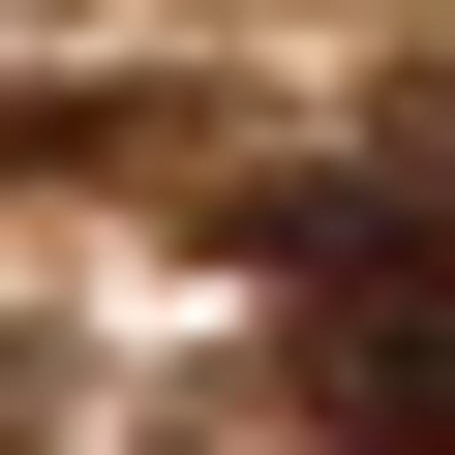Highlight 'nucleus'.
Masks as SVG:
<instances>
[{"instance_id": "obj_1", "label": "nucleus", "mask_w": 455, "mask_h": 455, "mask_svg": "<svg viewBox=\"0 0 455 455\" xmlns=\"http://www.w3.org/2000/svg\"><path fill=\"white\" fill-rule=\"evenodd\" d=\"M304 395H334V455H455V274L334 304V334H304Z\"/></svg>"}]
</instances>
